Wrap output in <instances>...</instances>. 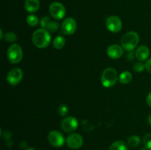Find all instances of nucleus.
Instances as JSON below:
<instances>
[{"label": "nucleus", "instance_id": "nucleus-15", "mask_svg": "<svg viewBox=\"0 0 151 150\" xmlns=\"http://www.w3.org/2000/svg\"><path fill=\"white\" fill-rule=\"evenodd\" d=\"M24 7L28 13H35L40 7L39 0H26L24 2Z\"/></svg>", "mask_w": 151, "mask_h": 150}, {"label": "nucleus", "instance_id": "nucleus-14", "mask_svg": "<svg viewBox=\"0 0 151 150\" xmlns=\"http://www.w3.org/2000/svg\"><path fill=\"white\" fill-rule=\"evenodd\" d=\"M150 55V50L146 46L142 45L138 47L136 51V57L140 61H145L147 60Z\"/></svg>", "mask_w": 151, "mask_h": 150}, {"label": "nucleus", "instance_id": "nucleus-29", "mask_svg": "<svg viewBox=\"0 0 151 150\" xmlns=\"http://www.w3.org/2000/svg\"><path fill=\"white\" fill-rule=\"evenodd\" d=\"M140 150H147V149H146L145 147H143V148L140 149Z\"/></svg>", "mask_w": 151, "mask_h": 150}, {"label": "nucleus", "instance_id": "nucleus-18", "mask_svg": "<svg viewBox=\"0 0 151 150\" xmlns=\"http://www.w3.org/2000/svg\"><path fill=\"white\" fill-rule=\"evenodd\" d=\"M132 74L129 71H123L119 76V81L122 84H128L132 80Z\"/></svg>", "mask_w": 151, "mask_h": 150}, {"label": "nucleus", "instance_id": "nucleus-1", "mask_svg": "<svg viewBox=\"0 0 151 150\" xmlns=\"http://www.w3.org/2000/svg\"><path fill=\"white\" fill-rule=\"evenodd\" d=\"M32 39L35 46L39 49H44L48 47L51 43V35L48 31L41 28L33 32Z\"/></svg>", "mask_w": 151, "mask_h": 150}, {"label": "nucleus", "instance_id": "nucleus-4", "mask_svg": "<svg viewBox=\"0 0 151 150\" xmlns=\"http://www.w3.org/2000/svg\"><path fill=\"white\" fill-rule=\"evenodd\" d=\"M7 57L11 63H19L23 58V50L17 44H13L9 46L7 51Z\"/></svg>", "mask_w": 151, "mask_h": 150}, {"label": "nucleus", "instance_id": "nucleus-28", "mask_svg": "<svg viewBox=\"0 0 151 150\" xmlns=\"http://www.w3.org/2000/svg\"><path fill=\"white\" fill-rule=\"evenodd\" d=\"M26 150H35V149L33 148H28L27 149H26Z\"/></svg>", "mask_w": 151, "mask_h": 150}, {"label": "nucleus", "instance_id": "nucleus-24", "mask_svg": "<svg viewBox=\"0 0 151 150\" xmlns=\"http://www.w3.org/2000/svg\"><path fill=\"white\" fill-rule=\"evenodd\" d=\"M68 107L66 106V104H61L58 107V113L61 116H66L68 113Z\"/></svg>", "mask_w": 151, "mask_h": 150}, {"label": "nucleus", "instance_id": "nucleus-6", "mask_svg": "<svg viewBox=\"0 0 151 150\" xmlns=\"http://www.w3.org/2000/svg\"><path fill=\"white\" fill-rule=\"evenodd\" d=\"M48 141L52 146L58 148L63 146L65 143V138L61 132L58 130H52L49 133Z\"/></svg>", "mask_w": 151, "mask_h": 150}, {"label": "nucleus", "instance_id": "nucleus-11", "mask_svg": "<svg viewBox=\"0 0 151 150\" xmlns=\"http://www.w3.org/2000/svg\"><path fill=\"white\" fill-rule=\"evenodd\" d=\"M77 29V22L72 18H67L61 24V31L66 35H72Z\"/></svg>", "mask_w": 151, "mask_h": 150}, {"label": "nucleus", "instance_id": "nucleus-3", "mask_svg": "<svg viewBox=\"0 0 151 150\" xmlns=\"http://www.w3.org/2000/svg\"><path fill=\"white\" fill-rule=\"evenodd\" d=\"M118 79L117 72L113 68H107L102 73L101 82L105 88L113 87L116 83Z\"/></svg>", "mask_w": 151, "mask_h": 150}, {"label": "nucleus", "instance_id": "nucleus-27", "mask_svg": "<svg viewBox=\"0 0 151 150\" xmlns=\"http://www.w3.org/2000/svg\"><path fill=\"white\" fill-rule=\"evenodd\" d=\"M147 121H148V124L151 126V113L147 117Z\"/></svg>", "mask_w": 151, "mask_h": 150}, {"label": "nucleus", "instance_id": "nucleus-25", "mask_svg": "<svg viewBox=\"0 0 151 150\" xmlns=\"http://www.w3.org/2000/svg\"><path fill=\"white\" fill-rule=\"evenodd\" d=\"M145 66H146V70L149 72L151 74V58L148 59L147 60V62L145 63Z\"/></svg>", "mask_w": 151, "mask_h": 150}, {"label": "nucleus", "instance_id": "nucleus-26", "mask_svg": "<svg viewBox=\"0 0 151 150\" xmlns=\"http://www.w3.org/2000/svg\"><path fill=\"white\" fill-rule=\"evenodd\" d=\"M147 103L149 107H151V92L149 93V94L147 96Z\"/></svg>", "mask_w": 151, "mask_h": 150}, {"label": "nucleus", "instance_id": "nucleus-13", "mask_svg": "<svg viewBox=\"0 0 151 150\" xmlns=\"http://www.w3.org/2000/svg\"><path fill=\"white\" fill-rule=\"evenodd\" d=\"M107 54L111 59H119L123 54V48L117 44H112L108 47Z\"/></svg>", "mask_w": 151, "mask_h": 150}, {"label": "nucleus", "instance_id": "nucleus-16", "mask_svg": "<svg viewBox=\"0 0 151 150\" xmlns=\"http://www.w3.org/2000/svg\"><path fill=\"white\" fill-rule=\"evenodd\" d=\"M53 47L56 49H61L64 47L65 44H66V40L63 36L59 35L55 38L53 40Z\"/></svg>", "mask_w": 151, "mask_h": 150}, {"label": "nucleus", "instance_id": "nucleus-8", "mask_svg": "<svg viewBox=\"0 0 151 150\" xmlns=\"http://www.w3.org/2000/svg\"><path fill=\"white\" fill-rule=\"evenodd\" d=\"M61 129L66 132H71L76 130L78 127V121L73 116L66 117L62 120L60 123Z\"/></svg>", "mask_w": 151, "mask_h": 150}, {"label": "nucleus", "instance_id": "nucleus-5", "mask_svg": "<svg viewBox=\"0 0 151 150\" xmlns=\"http://www.w3.org/2000/svg\"><path fill=\"white\" fill-rule=\"evenodd\" d=\"M50 13L55 19L60 20L66 15V8L63 4L58 1L52 3L50 6Z\"/></svg>", "mask_w": 151, "mask_h": 150}, {"label": "nucleus", "instance_id": "nucleus-19", "mask_svg": "<svg viewBox=\"0 0 151 150\" xmlns=\"http://www.w3.org/2000/svg\"><path fill=\"white\" fill-rule=\"evenodd\" d=\"M141 143V138L137 135H132L128 138V145L131 147H137Z\"/></svg>", "mask_w": 151, "mask_h": 150}, {"label": "nucleus", "instance_id": "nucleus-12", "mask_svg": "<svg viewBox=\"0 0 151 150\" xmlns=\"http://www.w3.org/2000/svg\"><path fill=\"white\" fill-rule=\"evenodd\" d=\"M40 24L43 29L48 31L50 33H53V32H57L59 28L58 22L55 21H52L47 16H44L40 21Z\"/></svg>", "mask_w": 151, "mask_h": 150}, {"label": "nucleus", "instance_id": "nucleus-2", "mask_svg": "<svg viewBox=\"0 0 151 150\" xmlns=\"http://www.w3.org/2000/svg\"><path fill=\"white\" fill-rule=\"evenodd\" d=\"M139 42V36L138 33L131 31L122 36L121 39V46L125 51H131L137 46Z\"/></svg>", "mask_w": 151, "mask_h": 150}, {"label": "nucleus", "instance_id": "nucleus-22", "mask_svg": "<svg viewBox=\"0 0 151 150\" xmlns=\"http://www.w3.org/2000/svg\"><path fill=\"white\" fill-rule=\"evenodd\" d=\"M4 39L7 42H14L17 39V35L13 32H8L4 35Z\"/></svg>", "mask_w": 151, "mask_h": 150}, {"label": "nucleus", "instance_id": "nucleus-17", "mask_svg": "<svg viewBox=\"0 0 151 150\" xmlns=\"http://www.w3.org/2000/svg\"><path fill=\"white\" fill-rule=\"evenodd\" d=\"M109 150H128V147L124 141H117L111 145Z\"/></svg>", "mask_w": 151, "mask_h": 150}, {"label": "nucleus", "instance_id": "nucleus-9", "mask_svg": "<svg viewBox=\"0 0 151 150\" xmlns=\"http://www.w3.org/2000/svg\"><path fill=\"white\" fill-rule=\"evenodd\" d=\"M106 25L110 32H114V33L119 32L122 28V21L116 16H112L106 19Z\"/></svg>", "mask_w": 151, "mask_h": 150}, {"label": "nucleus", "instance_id": "nucleus-23", "mask_svg": "<svg viewBox=\"0 0 151 150\" xmlns=\"http://www.w3.org/2000/svg\"><path fill=\"white\" fill-rule=\"evenodd\" d=\"M146 69L145 64L144 63H142L140 62H137L134 65V71L138 72V73H140V72L144 71Z\"/></svg>", "mask_w": 151, "mask_h": 150}, {"label": "nucleus", "instance_id": "nucleus-10", "mask_svg": "<svg viewBox=\"0 0 151 150\" xmlns=\"http://www.w3.org/2000/svg\"><path fill=\"white\" fill-rule=\"evenodd\" d=\"M66 145L72 149H78L83 144V138L80 134L73 133L69 135L66 140Z\"/></svg>", "mask_w": 151, "mask_h": 150}, {"label": "nucleus", "instance_id": "nucleus-21", "mask_svg": "<svg viewBox=\"0 0 151 150\" xmlns=\"http://www.w3.org/2000/svg\"><path fill=\"white\" fill-rule=\"evenodd\" d=\"M143 145L147 149L151 150V133H147L143 138Z\"/></svg>", "mask_w": 151, "mask_h": 150}, {"label": "nucleus", "instance_id": "nucleus-7", "mask_svg": "<svg viewBox=\"0 0 151 150\" xmlns=\"http://www.w3.org/2000/svg\"><path fill=\"white\" fill-rule=\"evenodd\" d=\"M23 78V71L19 68H15L10 70L7 75V80L12 86L18 85Z\"/></svg>", "mask_w": 151, "mask_h": 150}, {"label": "nucleus", "instance_id": "nucleus-20", "mask_svg": "<svg viewBox=\"0 0 151 150\" xmlns=\"http://www.w3.org/2000/svg\"><path fill=\"white\" fill-rule=\"evenodd\" d=\"M26 20L27 24L31 26H36V25H38V22H39L38 17L36 16H35V15H28Z\"/></svg>", "mask_w": 151, "mask_h": 150}]
</instances>
